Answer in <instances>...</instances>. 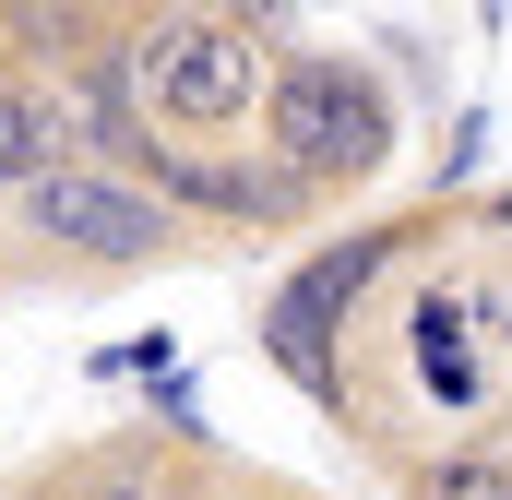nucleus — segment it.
<instances>
[{
  "label": "nucleus",
  "instance_id": "1",
  "mask_svg": "<svg viewBox=\"0 0 512 500\" xmlns=\"http://www.w3.org/2000/svg\"><path fill=\"white\" fill-rule=\"evenodd\" d=\"M286 60V12H120L131 120L179 155H251Z\"/></svg>",
  "mask_w": 512,
  "mask_h": 500
},
{
  "label": "nucleus",
  "instance_id": "2",
  "mask_svg": "<svg viewBox=\"0 0 512 500\" xmlns=\"http://www.w3.org/2000/svg\"><path fill=\"white\" fill-rule=\"evenodd\" d=\"M393 108L382 60H358V48H322V36H286V60H274V96H262V167L274 179H298L310 203H334V191H370L393 167Z\"/></svg>",
  "mask_w": 512,
  "mask_h": 500
},
{
  "label": "nucleus",
  "instance_id": "3",
  "mask_svg": "<svg viewBox=\"0 0 512 500\" xmlns=\"http://www.w3.org/2000/svg\"><path fill=\"white\" fill-rule=\"evenodd\" d=\"M0 215H12V274H155L203 250L131 167H84V155H48Z\"/></svg>",
  "mask_w": 512,
  "mask_h": 500
},
{
  "label": "nucleus",
  "instance_id": "4",
  "mask_svg": "<svg viewBox=\"0 0 512 500\" xmlns=\"http://www.w3.org/2000/svg\"><path fill=\"white\" fill-rule=\"evenodd\" d=\"M417 239H429V227H358V239H322L286 286H274V298H262V322H251L262 358L298 381L322 417H334V393H346V334L382 310V274H393Z\"/></svg>",
  "mask_w": 512,
  "mask_h": 500
},
{
  "label": "nucleus",
  "instance_id": "5",
  "mask_svg": "<svg viewBox=\"0 0 512 500\" xmlns=\"http://www.w3.org/2000/svg\"><path fill=\"white\" fill-rule=\"evenodd\" d=\"M382 334L405 346V381H417V417H489L501 405V381L477 358V334H465V286L453 274H429V286H393L382 298Z\"/></svg>",
  "mask_w": 512,
  "mask_h": 500
},
{
  "label": "nucleus",
  "instance_id": "6",
  "mask_svg": "<svg viewBox=\"0 0 512 500\" xmlns=\"http://www.w3.org/2000/svg\"><path fill=\"white\" fill-rule=\"evenodd\" d=\"M179 465H203V453H167L155 429H108V441L48 453L12 500H179Z\"/></svg>",
  "mask_w": 512,
  "mask_h": 500
},
{
  "label": "nucleus",
  "instance_id": "7",
  "mask_svg": "<svg viewBox=\"0 0 512 500\" xmlns=\"http://www.w3.org/2000/svg\"><path fill=\"white\" fill-rule=\"evenodd\" d=\"M405 500H512V453H417Z\"/></svg>",
  "mask_w": 512,
  "mask_h": 500
},
{
  "label": "nucleus",
  "instance_id": "8",
  "mask_svg": "<svg viewBox=\"0 0 512 500\" xmlns=\"http://www.w3.org/2000/svg\"><path fill=\"white\" fill-rule=\"evenodd\" d=\"M477 227H489V239H512V179H501V191H477Z\"/></svg>",
  "mask_w": 512,
  "mask_h": 500
},
{
  "label": "nucleus",
  "instance_id": "9",
  "mask_svg": "<svg viewBox=\"0 0 512 500\" xmlns=\"http://www.w3.org/2000/svg\"><path fill=\"white\" fill-rule=\"evenodd\" d=\"M215 500H262V477H251V489H215Z\"/></svg>",
  "mask_w": 512,
  "mask_h": 500
},
{
  "label": "nucleus",
  "instance_id": "10",
  "mask_svg": "<svg viewBox=\"0 0 512 500\" xmlns=\"http://www.w3.org/2000/svg\"><path fill=\"white\" fill-rule=\"evenodd\" d=\"M262 500H298V489H262Z\"/></svg>",
  "mask_w": 512,
  "mask_h": 500
}]
</instances>
